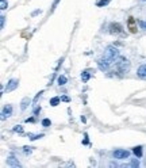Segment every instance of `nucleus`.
<instances>
[{"instance_id":"4","label":"nucleus","mask_w":146,"mask_h":168,"mask_svg":"<svg viewBox=\"0 0 146 168\" xmlns=\"http://www.w3.org/2000/svg\"><path fill=\"white\" fill-rule=\"evenodd\" d=\"M114 157L118 160H123V159H129L130 156V152L126 151V149H116V151H114Z\"/></svg>"},{"instance_id":"18","label":"nucleus","mask_w":146,"mask_h":168,"mask_svg":"<svg viewBox=\"0 0 146 168\" xmlns=\"http://www.w3.org/2000/svg\"><path fill=\"white\" fill-rule=\"evenodd\" d=\"M14 132H15V133H20V134H22V133H23V127H22L20 125H16V126L14 127Z\"/></svg>"},{"instance_id":"17","label":"nucleus","mask_w":146,"mask_h":168,"mask_svg":"<svg viewBox=\"0 0 146 168\" xmlns=\"http://www.w3.org/2000/svg\"><path fill=\"white\" fill-rule=\"evenodd\" d=\"M65 83H66V77L61 75V76H59V77H58V84H59V86H64Z\"/></svg>"},{"instance_id":"11","label":"nucleus","mask_w":146,"mask_h":168,"mask_svg":"<svg viewBox=\"0 0 146 168\" xmlns=\"http://www.w3.org/2000/svg\"><path fill=\"white\" fill-rule=\"evenodd\" d=\"M30 103H31V99H30V98H23V100H22V103H20V110L24 111L29 107Z\"/></svg>"},{"instance_id":"12","label":"nucleus","mask_w":146,"mask_h":168,"mask_svg":"<svg viewBox=\"0 0 146 168\" xmlns=\"http://www.w3.org/2000/svg\"><path fill=\"white\" fill-rule=\"evenodd\" d=\"M132 152H134V154L137 157H142L143 152H142V146H135L134 149H132Z\"/></svg>"},{"instance_id":"5","label":"nucleus","mask_w":146,"mask_h":168,"mask_svg":"<svg viewBox=\"0 0 146 168\" xmlns=\"http://www.w3.org/2000/svg\"><path fill=\"white\" fill-rule=\"evenodd\" d=\"M110 33L114 35L123 34V27H122L120 23H111L110 24Z\"/></svg>"},{"instance_id":"14","label":"nucleus","mask_w":146,"mask_h":168,"mask_svg":"<svg viewBox=\"0 0 146 168\" xmlns=\"http://www.w3.org/2000/svg\"><path fill=\"white\" fill-rule=\"evenodd\" d=\"M110 2H111V0H100V2L96 3V5H97V7H105V5L110 4Z\"/></svg>"},{"instance_id":"3","label":"nucleus","mask_w":146,"mask_h":168,"mask_svg":"<svg viewBox=\"0 0 146 168\" xmlns=\"http://www.w3.org/2000/svg\"><path fill=\"white\" fill-rule=\"evenodd\" d=\"M127 29H129V31L131 34H137V31H138L137 20H135L134 16H129V19H127Z\"/></svg>"},{"instance_id":"13","label":"nucleus","mask_w":146,"mask_h":168,"mask_svg":"<svg viewBox=\"0 0 146 168\" xmlns=\"http://www.w3.org/2000/svg\"><path fill=\"white\" fill-rule=\"evenodd\" d=\"M27 137H29L31 141H35V140H39V138H42L43 134H42V133H39V134H31V133H29V134H27Z\"/></svg>"},{"instance_id":"28","label":"nucleus","mask_w":146,"mask_h":168,"mask_svg":"<svg viewBox=\"0 0 146 168\" xmlns=\"http://www.w3.org/2000/svg\"><path fill=\"white\" fill-rule=\"evenodd\" d=\"M34 121H35L34 118H27V119H26V122H34Z\"/></svg>"},{"instance_id":"21","label":"nucleus","mask_w":146,"mask_h":168,"mask_svg":"<svg viewBox=\"0 0 146 168\" xmlns=\"http://www.w3.org/2000/svg\"><path fill=\"white\" fill-rule=\"evenodd\" d=\"M130 165H131V167H138V165H139V163H138V160H132V161H131V164H130Z\"/></svg>"},{"instance_id":"30","label":"nucleus","mask_w":146,"mask_h":168,"mask_svg":"<svg viewBox=\"0 0 146 168\" xmlns=\"http://www.w3.org/2000/svg\"><path fill=\"white\" fill-rule=\"evenodd\" d=\"M143 2H145V0H143Z\"/></svg>"},{"instance_id":"1","label":"nucleus","mask_w":146,"mask_h":168,"mask_svg":"<svg viewBox=\"0 0 146 168\" xmlns=\"http://www.w3.org/2000/svg\"><path fill=\"white\" fill-rule=\"evenodd\" d=\"M119 57V50L115 48V46H108L104 50L102 58L97 60V65L102 70H108L111 67V64L115 62V60Z\"/></svg>"},{"instance_id":"6","label":"nucleus","mask_w":146,"mask_h":168,"mask_svg":"<svg viewBox=\"0 0 146 168\" xmlns=\"http://www.w3.org/2000/svg\"><path fill=\"white\" fill-rule=\"evenodd\" d=\"M18 86H19V80H16V79H11V80L7 83L5 91H7V92H11V91H14L15 88H18Z\"/></svg>"},{"instance_id":"23","label":"nucleus","mask_w":146,"mask_h":168,"mask_svg":"<svg viewBox=\"0 0 146 168\" xmlns=\"http://www.w3.org/2000/svg\"><path fill=\"white\" fill-rule=\"evenodd\" d=\"M39 111H41V107H39V106H37V107L34 108V115H37V114H39Z\"/></svg>"},{"instance_id":"7","label":"nucleus","mask_w":146,"mask_h":168,"mask_svg":"<svg viewBox=\"0 0 146 168\" xmlns=\"http://www.w3.org/2000/svg\"><path fill=\"white\" fill-rule=\"evenodd\" d=\"M11 114H12V106L11 104L5 106L2 111V119H5V118H8V117H11Z\"/></svg>"},{"instance_id":"22","label":"nucleus","mask_w":146,"mask_h":168,"mask_svg":"<svg viewBox=\"0 0 146 168\" xmlns=\"http://www.w3.org/2000/svg\"><path fill=\"white\" fill-rule=\"evenodd\" d=\"M138 24H139V26L142 27V29H145V30H146V22H143V20H139V22H138Z\"/></svg>"},{"instance_id":"29","label":"nucleus","mask_w":146,"mask_h":168,"mask_svg":"<svg viewBox=\"0 0 146 168\" xmlns=\"http://www.w3.org/2000/svg\"><path fill=\"white\" fill-rule=\"evenodd\" d=\"M59 2V0H54V3H53V7H56V5H57V3H58Z\"/></svg>"},{"instance_id":"2","label":"nucleus","mask_w":146,"mask_h":168,"mask_svg":"<svg viewBox=\"0 0 146 168\" xmlns=\"http://www.w3.org/2000/svg\"><path fill=\"white\" fill-rule=\"evenodd\" d=\"M114 65H115V69L118 70V72H120V73H127L130 70V61L126 58V57L119 56L118 58L115 60Z\"/></svg>"},{"instance_id":"26","label":"nucleus","mask_w":146,"mask_h":168,"mask_svg":"<svg viewBox=\"0 0 146 168\" xmlns=\"http://www.w3.org/2000/svg\"><path fill=\"white\" fill-rule=\"evenodd\" d=\"M84 137H85V138H84V144H88V134L85 133V134H84Z\"/></svg>"},{"instance_id":"10","label":"nucleus","mask_w":146,"mask_h":168,"mask_svg":"<svg viewBox=\"0 0 146 168\" xmlns=\"http://www.w3.org/2000/svg\"><path fill=\"white\" fill-rule=\"evenodd\" d=\"M92 76V70L91 69H85L83 73H81V79H83L84 83H87V81L89 80V77Z\"/></svg>"},{"instance_id":"24","label":"nucleus","mask_w":146,"mask_h":168,"mask_svg":"<svg viewBox=\"0 0 146 168\" xmlns=\"http://www.w3.org/2000/svg\"><path fill=\"white\" fill-rule=\"evenodd\" d=\"M42 94H43V91H39V92H38V95L34 98V102H37V100L39 99V96H41V95H42Z\"/></svg>"},{"instance_id":"15","label":"nucleus","mask_w":146,"mask_h":168,"mask_svg":"<svg viewBox=\"0 0 146 168\" xmlns=\"http://www.w3.org/2000/svg\"><path fill=\"white\" fill-rule=\"evenodd\" d=\"M59 100H61V99H59L58 96L51 98V99H50V106H53V107H54V106H57V104L59 103Z\"/></svg>"},{"instance_id":"19","label":"nucleus","mask_w":146,"mask_h":168,"mask_svg":"<svg viewBox=\"0 0 146 168\" xmlns=\"http://www.w3.org/2000/svg\"><path fill=\"white\" fill-rule=\"evenodd\" d=\"M0 8H2V10H5V8H7V0H0Z\"/></svg>"},{"instance_id":"27","label":"nucleus","mask_w":146,"mask_h":168,"mask_svg":"<svg viewBox=\"0 0 146 168\" xmlns=\"http://www.w3.org/2000/svg\"><path fill=\"white\" fill-rule=\"evenodd\" d=\"M61 100H64V102H69L70 99H69L68 96H62V98H61Z\"/></svg>"},{"instance_id":"9","label":"nucleus","mask_w":146,"mask_h":168,"mask_svg":"<svg viewBox=\"0 0 146 168\" xmlns=\"http://www.w3.org/2000/svg\"><path fill=\"white\" fill-rule=\"evenodd\" d=\"M137 75H138V77H141V79H146V64L141 65V67L138 68Z\"/></svg>"},{"instance_id":"16","label":"nucleus","mask_w":146,"mask_h":168,"mask_svg":"<svg viewBox=\"0 0 146 168\" xmlns=\"http://www.w3.org/2000/svg\"><path fill=\"white\" fill-rule=\"evenodd\" d=\"M42 126H45V127H49L51 125V122H50V119H47V118H45V119H42Z\"/></svg>"},{"instance_id":"25","label":"nucleus","mask_w":146,"mask_h":168,"mask_svg":"<svg viewBox=\"0 0 146 168\" xmlns=\"http://www.w3.org/2000/svg\"><path fill=\"white\" fill-rule=\"evenodd\" d=\"M23 151L26 152V153H30V152H31V149H30V146H23Z\"/></svg>"},{"instance_id":"8","label":"nucleus","mask_w":146,"mask_h":168,"mask_svg":"<svg viewBox=\"0 0 146 168\" xmlns=\"http://www.w3.org/2000/svg\"><path fill=\"white\" fill-rule=\"evenodd\" d=\"M7 164L10 165V167H20V163L18 161V159H16L15 156H8L7 157Z\"/></svg>"},{"instance_id":"20","label":"nucleus","mask_w":146,"mask_h":168,"mask_svg":"<svg viewBox=\"0 0 146 168\" xmlns=\"http://www.w3.org/2000/svg\"><path fill=\"white\" fill-rule=\"evenodd\" d=\"M4 23H5V16L2 15L0 16V27H2V29H4Z\"/></svg>"}]
</instances>
